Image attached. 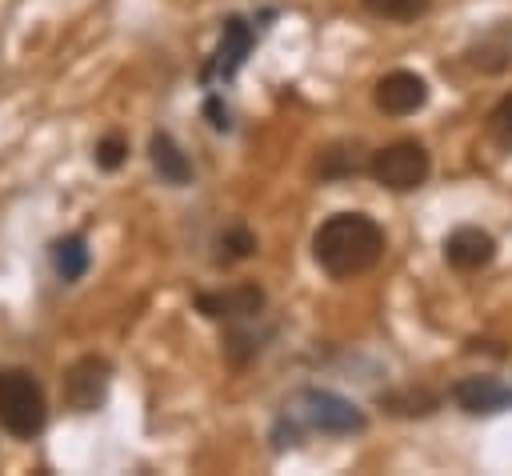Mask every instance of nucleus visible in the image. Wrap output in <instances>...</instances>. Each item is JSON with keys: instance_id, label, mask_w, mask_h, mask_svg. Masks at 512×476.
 Returning <instances> with one entry per match:
<instances>
[{"instance_id": "f3484780", "label": "nucleus", "mask_w": 512, "mask_h": 476, "mask_svg": "<svg viewBox=\"0 0 512 476\" xmlns=\"http://www.w3.org/2000/svg\"><path fill=\"white\" fill-rule=\"evenodd\" d=\"M204 112L212 116V128H228V108H220V100H216V96L204 104Z\"/></svg>"}, {"instance_id": "9b49d317", "label": "nucleus", "mask_w": 512, "mask_h": 476, "mask_svg": "<svg viewBox=\"0 0 512 476\" xmlns=\"http://www.w3.org/2000/svg\"><path fill=\"white\" fill-rule=\"evenodd\" d=\"M148 160L160 172V180H168V184H188L192 180V164H188V156L180 152V144L168 132H156L148 140Z\"/></svg>"}, {"instance_id": "7ed1b4c3", "label": "nucleus", "mask_w": 512, "mask_h": 476, "mask_svg": "<svg viewBox=\"0 0 512 476\" xmlns=\"http://www.w3.org/2000/svg\"><path fill=\"white\" fill-rule=\"evenodd\" d=\"M432 172V160H428V148L416 144V140H396V144H384L372 152L368 160V176L376 184H384L388 192H412L428 180Z\"/></svg>"}, {"instance_id": "0eeeda50", "label": "nucleus", "mask_w": 512, "mask_h": 476, "mask_svg": "<svg viewBox=\"0 0 512 476\" xmlns=\"http://www.w3.org/2000/svg\"><path fill=\"white\" fill-rule=\"evenodd\" d=\"M372 100H376V108L384 116H408V112L428 104V84H424V76H416L408 68H396V72L380 76Z\"/></svg>"}, {"instance_id": "ddd939ff", "label": "nucleus", "mask_w": 512, "mask_h": 476, "mask_svg": "<svg viewBox=\"0 0 512 476\" xmlns=\"http://www.w3.org/2000/svg\"><path fill=\"white\" fill-rule=\"evenodd\" d=\"M216 248H220V252H216L220 264H236V260H248V256L256 252V236H252L244 224H232V228L220 232Z\"/></svg>"}, {"instance_id": "6e6552de", "label": "nucleus", "mask_w": 512, "mask_h": 476, "mask_svg": "<svg viewBox=\"0 0 512 476\" xmlns=\"http://www.w3.org/2000/svg\"><path fill=\"white\" fill-rule=\"evenodd\" d=\"M252 52V24L240 20V16H228L224 20V32H220V44L212 52V60L204 64V80H232L244 64V56Z\"/></svg>"}, {"instance_id": "4468645a", "label": "nucleus", "mask_w": 512, "mask_h": 476, "mask_svg": "<svg viewBox=\"0 0 512 476\" xmlns=\"http://www.w3.org/2000/svg\"><path fill=\"white\" fill-rule=\"evenodd\" d=\"M372 16H380V20H420L428 8H432V0H360Z\"/></svg>"}, {"instance_id": "423d86ee", "label": "nucleus", "mask_w": 512, "mask_h": 476, "mask_svg": "<svg viewBox=\"0 0 512 476\" xmlns=\"http://www.w3.org/2000/svg\"><path fill=\"white\" fill-rule=\"evenodd\" d=\"M196 308L208 316V320H220V324H248V320H260L264 312V288L260 284H236V288H224V292H200L196 296Z\"/></svg>"}, {"instance_id": "f03ea898", "label": "nucleus", "mask_w": 512, "mask_h": 476, "mask_svg": "<svg viewBox=\"0 0 512 476\" xmlns=\"http://www.w3.org/2000/svg\"><path fill=\"white\" fill-rule=\"evenodd\" d=\"M48 424V400L28 368H0V428L16 440L40 436Z\"/></svg>"}, {"instance_id": "1a4fd4ad", "label": "nucleus", "mask_w": 512, "mask_h": 476, "mask_svg": "<svg viewBox=\"0 0 512 476\" xmlns=\"http://www.w3.org/2000/svg\"><path fill=\"white\" fill-rule=\"evenodd\" d=\"M492 256H496V240L476 224H464L444 240V260L456 272H480L484 264H492Z\"/></svg>"}, {"instance_id": "2eb2a0df", "label": "nucleus", "mask_w": 512, "mask_h": 476, "mask_svg": "<svg viewBox=\"0 0 512 476\" xmlns=\"http://www.w3.org/2000/svg\"><path fill=\"white\" fill-rule=\"evenodd\" d=\"M488 132H492V140H496L500 148H508V152H512V92H508V96H500V100H496V108L488 112Z\"/></svg>"}, {"instance_id": "20e7f679", "label": "nucleus", "mask_w": 512, "mask_h": 476, "mask_svg": "<svg viewBox=\"0 0 512 476\" xmlns=\"http://www.w3.org/2000/svg\"><path fill=\"white\" fill-rule=\"evenodd\" d=\"M296 416L308 428H320V432H332V436H348V432L364 428V412L352 400H344L336 392H324V388H304L296 396Z\"/></svg>"}, {"instance_id": "dca6fc26", "label": "nucleus", "mask_w": 512, "mask_h": 476, "mask_svg": "<svg viewBox=\"0 0 512 476\" xmlns=\"http://www.w3.org/2000/svg\"><path fill=\"white\" fill-rule=\"evenodd\" d=\"M124 160H128V140H124L120 132H108V136L96 144V164L108 168V172H116Z\"/></svg>"}, {"instance_id": "9d476101", "label": "nucleus", "mask_w": 512, "mask_h": 476, "mask_svg": "<svg viewBox=\"0 0 512 476\" xmlns=\"http://www.w3.org/2000/svg\"><path fill=\"white\" fill-rule=\"evenodd\" d=\"M452 400L472 412V416H488V412H500V408H512V388H504L500 380L492 376H468L452 388Z\"/></svg>"}, {"instance_id": "f8f14e48", "label": "nucleus", "mask_w": 512, "mask_h": 476, "mask_svg": "<svg viewBox=\"0 0 512 476\" xmlns=\"http://www.w3.org/2000/svg\"><path fill=\"white\" fill-rule=\"evenodd\" d=\"M52 268H56V276H60L64 284L80 280V276L88 272V240H84L80 232L60 236V240L52 244Z\"/></svg>"}, {"instance_id": "f257e3e1", "label": "nucleus", "mask_w": 512, "mask_h": 476, "mask_svg": "<svg viewBox=\"0 0 512 476\" xmlns=\"http://www.w3.org/2000/svg\"><path fill=\"white\" fill-rule=\"evenodd\" d=\"M312 256L332 280L364 276L384 256V228L364 212H336L316 228Z\"/></svg>"}, {"instance_id": "39448f33", "label": "nucleus", "mask_w": 512, "mask_h": 476, "mask_svg": "<svg viewBox=\"0 0 512 476\" xmlns=\"http://www.w3.org/2000/svg\"><path fill=\"white\" fill-rule=\"evenodd\" d=\"M108 384H112V364L104 356H80L64 368L60 392L72 412H96L108 400Z\"/></svg>"}]
</instances>
